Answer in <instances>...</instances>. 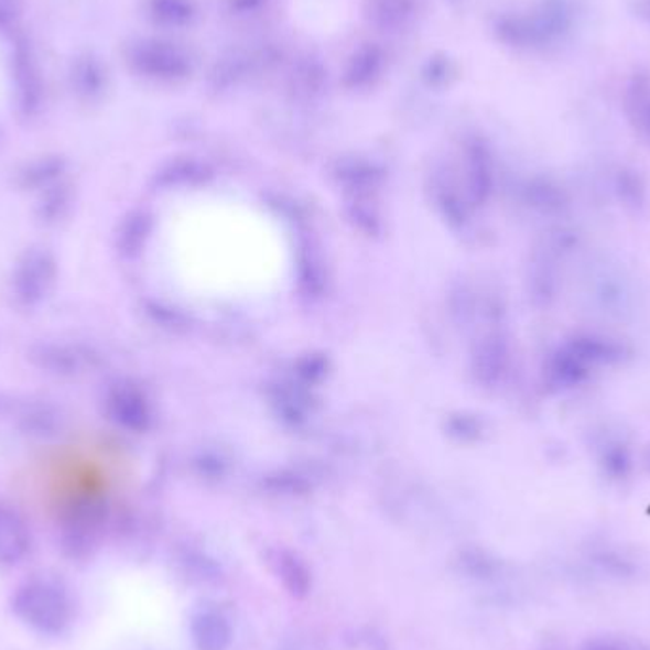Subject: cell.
<instances>
[{"label": "cell", "instance_id": "cell-7", "mask_svg": "<svg viewBox=\"0 0 650 650\" xmlns=\"http://www.w3.org/2000/svg\"><path fill=\"white\" fill-rule=\"evenodd\" d=\"M589 650H624L622 647H618L615 643H595L592 644V649Z\"/></svg>", "mask_w": 650, "mask_h": 650}, {"label": "cell", "instance_id": "cell-2", "mask_svg": "<svg viewBox=\"0 0 650 650\" xmlns=\"http://www.w3.org/2000/svg\"><path fill=\"white\" fill-rule=\"evenodd\" d=\"M29 552V533L15 513L0 508V567H12Z\"/></svg>", "mask_w": 650, "mask_h": 650}, {"label": "cell", "instance_id": "cell-1", "mask_svg": "<svg viewBox=\"0 0 650 650\" xmlns=\"http://www.w3.org/2000/svg\"><path fill=\"white\" fill-rule=\"evenodd\" d=\"M12 610L20 622L42 636H62L73 622L69 594L48 578H31L15 589Z\"/></svg>", "mask_w": 650, "mask_h": 650}, {"label": "cell", "instance_id": "cell-3", "mask_svg": "<svg viewBox=\"0 0 650 650\" xmlns=\"http://www.w3.org/2000/svg\"><path fill=\"white\" fill-rule=\"evenodd\" d=\"M193 639L198 650H227L230 626L219 613L202 610L193 618Z\"/></svg>", "mask_w": 650, "mask_h": 650}, {"label": "cell", "instance_id": "cell-4", "mask_svg": "<svg viewBox=\"0 0 650 650\" xmlns=\"http://www.w3.org/2000/svg\"><path fill=\"white\" fill-rule=\"evenodd\" d=\"M637 117L641 120V124L650 132V96H643L637 104Z\"/></svg>", "mask_w": 650, "mask_h": 650}, {"label": "cell", "instance_id": "cell-5", "mask_svg": "<svg viewBox=\"0 0 650 650\" xmlns=\"http://www.w3.org/2000/svg\"><path fill=\"white\" fill-rule=\"evenodd\" d=\"M631 8L641 20L650 25V0H631Z\"/></svg>", "mask_w": 650, "mask_h": 650}, {"label": "cell", "instance_id": "cell-6", "mask_svg": "<svg viewBox=\"0 0 650 650\" xmlns=\"http://www.w3.org/2000/svg\"><path fill=\"white\" fill-rule=\"evenodd\" d=\"M12 8H14V0H0V21L12 15Z\"/></svg>", "mask_w": 650, "mask_h": 650}]
</instances>
